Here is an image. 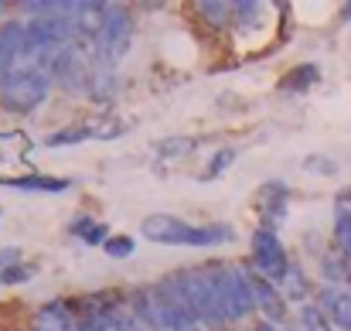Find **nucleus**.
Segmentation results:
<instances>
[{"mask_svg": "<svg viewBox=\"0 0 351 331\" xmlns=\"http://www.w3.org/2000/svg\"><path fill=\"white\" fill-rule=\"evenodd\" d=\"M136 321H143L150 331H198V318L181 297L174 277L160 287H150L136 294Z\"/></svg>", "mask_w": 351, "mask_h": 331, "instance_id": "f257e3e1", "label": "nucleus"}, {"mask_svg": "<svg viewBox=\"0 0 351 331\" xmlns=\"http://www.w3.org/2000/svg\"><path fill=\"white\" fill-rule=\"evenodd\" d=\"M143 239L160 242V246H222L232 239V225H191V222L167 216V212H154L140 222Z\"/></svg>", "mask_w": 351, "mask_h": 331, "instance_id": "f03ea898", "label": "nucleus"}, {"mask_svg": "<svg viewBox=\"0 0 351 331\" xmlns=\"http://www.w3.org/2000/svg\"><path fill=\"white\" fill-rule=\"evenodd\" d=\"M174 284H178L181 297L188 301V308L195 311V318L202 325H208V328H226L229 325V318H226V311L219 304L215 284H212V277H208L205 266L202 270H181V273H174Z\"/></svg>", "mask_w": 351, "mask_h": 331, "instance_id": "7ed1b4c3", "label": "nucleus"}, {"mask_svg": "<svg viewBox=\"0 0 351 331\" xmlns=\"http://www.w3.org/2000/svg\"><path fill=\"white\" fill-rule=\"evenodd\" d=\"M205 270H208V277H212V284H215L219 304H222V311H226L229 321L245 318V315L256 308L252 287H249V273H242L232 263H208Z\"/></svg>", "mask_w": 351, "mask_h": 331, "instance_id": "20e7f679", "label": "nucleus"}, {"mask_svg": "<svg viewBox=\"0 0 351 331\" xmlns=\"http://www.w3.org/2000/svg\"><path fill=\"white\" fill-rule=\"evenodd\" d=\"M48 89H51V76L45 69H34V65L17 69L0 89V106L10 113H31L48 100Z\"/></svg>", "mask_w": 351, "mask_h": 331, "instance_id": "39448f33", "label": "nucleus"}, {"mask_svg": "<svg viewBox=\"0 0 351 331\" xmlns=\"http://www.w3.org/2000/svg\"><path fill=\"white\" fill-rule=\"evenodd\" d=\"M130 38H133V17L123 3H106L103 14V27L96 34V58L103 65H117L119 58L130 52Z\"/></svg>", "mask_w": 351, "mask_h": 331, "instance_id": "423d86ee", "label": "nucleus"}, {"mask_svg": "<svg viewBox=\"0 0 351 331\" xmlns=\"http://www.w3.org/2000/svg\"><path fill=\"white\" fill-rule=\"evenodd\" d=\"M41 69L62 86V89H69V93H79V89H89V69H86V62H82V55H79V45H55V48H48L45 52V58H41Z\"/></svg>", "mask_w": 351, "mask_h": 331, "instance_id": "0eeeda50", "label": "nucleus"}, {"mask_svg": "<svg viewBox=\"0 0 351 331\" xmlns=\"http://www.w3.org/2000/svg\"><path fill=\"white\" fill-rule=\"evenodd\" d=\"M252 270L263 273L266 280H283L290 270V256L273 229H256L252 232Z\"/></svg>", "mask_w": 351, "mask_h": 331, "instance_id": "6e6552de", "label": "nucleus"}, {"mask_svg": "<svg viewBox=\"0 0 351 331\" xmlns=\"http://www.w3.org/2000/svg\"><path fill=\"white\" fill-rule=\"evenodd\" d=\"M249 287H252V301H256V308L263 311V318H266L269 325H273V321H283L287 301H283V294L273 287V280H266L263 273L249 270Z\"/></svg>", "mask_w": 351, "mask_h": 331, "instance_id": "1a4fd4ad", "label": "nucleus"}, {"mask_svg": "<svg viewBox=\"0 0 351 331\" xmlns=\"http://www.w3.org/2000/svg\"><path fill=\"white\" fill-rule=\"evenodd\" d=\"M24 24H17V21H10L3 31H0V89H3V82L17 72L14 69V62L17 58H24Z\"/></svg>", "mask_w": 351, "mask_h": 331, "instance_id": "9d476101", "label": "nucleus"}, {"mask_svg": "<svg viewBox=\"0 0 351 331\" xmlns=\"http://www.w3.org/2000/svg\"><path fill=\"white\" fill-rule=\"evenodd\" d=\"M31 331H82L75 311L65 304V301H51L45 308H38L34 321H31Z\"/></svg>", "mask_w": 351, "mask_h": 331, "instance_id": "9b49d317", "label": "nucleus"}, {"mask_svg": "<svg viewBox=\"0 0 351 331\" xmlns=\"http://www.w3.org/2000/svg\"><path fill=\"white\" fill-rule=\"evenodd\" d=\"M256 205H259V219L263 229H273L287 219V188L280 181H266L256 195Z\"/></svg>", "mask_w": 351, "mask_h": 331, "instance_id": "f8f14e48", "label": "nucleus"}, {"mask_svg": "<svg viewBox=\"0 0 351 331\" xmlns=\"http://www.w3.org/2000/svg\"><path fill=\"white\" fill-rule=\"evenodd\" d=\"M321 308L328 311V318L338 325V328L351 331V294L341 287H324L321 290Z\"/></svg>", "mask_w": 351, "mask_h": 331, "instance_id": "ddd939ff", "label": "nucleus"}, {"mask_svg": "<svg viewBox=\"0 0 351 331\" xmlns=\"http://www.w3.org/2000/svg\"><path fill=\"white\" fill-rule=\"evenodd\" d=\"M7 188H17V192H45V195H58V192H69V178H48V174H27V178H7L0 181Z\"/></svg>", "mask_w": 351, "mask_h": 331, "instance_id": "4468645a", "label": "nucleus"}, {"mask_svg": "<svg viewBox=\"0 0 351 331\" xmlns=\"http://www.w3.org/2000/svg\"><path fill=\"white\" fill-rule=\"evenodd\" d=\"M24 280H31V266L24 263L21 249L17 246L0 249V284H24Z\"/></svg>", "mask_w": 351, "mask_h": 331, "instance_id": "2eb2a0df", "label": "nucleus"}, {"mask_svg": "<svg viewBox=\"0 0 351 331\" xmlns=\"http://www.w3.org/2000/svg\"><path fill=\"white\" fill-rule=\"evenodd\" d=\"M89 96L96 103H113L117 100V72L110 65H103L99 72L89 76Z\"/></svg>", "mask_w": 351, "mask_h": 331, "instance_id": "dca6fc26", "label": "nucleus"}, {"mask_svg": "<svg viewBox=\"0 0 351 331\" xmlns=\"http://www.w3.org/2000/svg\"><path fill=\"white\" fill-rule=\"evenodd\" d=\"M280 290H283V301H297V304L307 301V273L300 263H290L287 277L280 280Z\"/></svg>", "mask_w": 351, "mask_h": 331, "instance_id": "f3484780", "label": "nucleus"}, {"mask_svg": "<svg viewBox=\"0 0 351 331\" xmlns=\"http://www.w3.org/2000/svg\"><path fill=\"white\" fill-rule=\"evenodd\" d=\"M72 236L79 239V242H86V246H106V239H110V229L103 225V222L96 219H75L72 222Z\"/></svg>", "mask_w": 351, "mask_h": 331, "instance_id": "a211bd4d", "label": "nucleus"}, {"mask_svg": "<svg viewBox=\"0 0 351 331\" xmlns=\"http://www.w3.org/2000/svg\"><path fill=\"white\" fill-rule=\"evenodd\" d=\"M317 79H321V69H317V65H297V69H293V72L283 79V89L300 96V93H307Z\"/></svg>", "mask_w": 351, "mask_h": 331, "instance_id": "6ab92c4d", "label": "nucleus"}, {"mask_svg": "<svg viewBox=\"0 0 351 331\" xmlns=\"http://www.w3.org/2000/svg\"><path fill=\"white\" fill-rule=\"evenodd\" d=\"M300 331H331V318L321 304H304L300 308Z\"/></svg>", "mask_w": 351, "mask_h": 331, "instance_id": "aec40b11", "label": "nucleus"}, {"mask_svg": "<svg viewBox=\"0 0 351 331\" xmlns=\"http://www.w3.org/2000/svg\"><path fill=\"white\" fill-rule=\"evenodd\" d=\"M232 164H235V147H222V150H215V154H212V161H208V168H205V174H202V181H215V178H219V174H226Z\"/></svg>", "mask_w": 351, "mask_h": 331, "instance_id": "412c9836", "label": "nucleus"}, {"mask_svg": "<svg viewBox=\"0 0 351 331\" xmlns=\"http://www.w3.org/2000/svg\"><path fill=\"white\" fill-rule=\"evenodd\" d=\"M93 137V126L86 123V126H72V130H58V133H51L45 144L48 147H69V144H82V140H89Z\"/></svg>", "mask_w": 351, "mask_h": 331, "instance_id": "4be33fe9", "label": "nucleus"}, {"mask_svg": "<svg viewBox=\"0 0 351 331\" xmlns=\"http://www.w3.org/2000/svg\"><path fill=\"white\" fill-rule=\"evenodd\" d=\"M198 144L191 140V137H171V140H160L157 144V154L160 157H184V154H191Z\"/></svg>", "mask_w": 351, "mask_h": 331, "instance_id": "5701e85b", "label": "nucleus"}, {"mask_svg": "<svg viewBox=\"0 0 351 331\" xmlns=\"http://www.w3.org/2000/svg\"><path fill=\"white\" fill-rule=\"evenodd\" d=\"M198 14H205L212 24H219V27H222V24H229V21H232L235 10H232V3H212V0H202V3H198Z\"/></svg>", "mask_w": 351, "mask_h": 331, "instance_id": "b1692460", "label": "nucleus"}, {"mask_svg": "<svg viewBox=\"0 0 351 331\" xmlns=\"http://www.w3.org/2000/svg\"><path fill=\"white\" fill-rule=\"evenodd\" d=\"M103 249H106V256H113V260H126V256H133L136 242H133L130 236H110Z\"/></svg>", "mask_w": 351, "mask_h": 331, "instance_id": "393cba45", "label": "nucleus"}, {"mask_svg": "<svg viewBox=\"0 0 351 331\" xmlns=\"http://www.w3.org/2000/svg\"><path fill=\"white\" fill-rule=\"evenodd\" d=\"M321 273H324V280H328V287H331V280L335 284H341V280H348L351 273L341 266V260H335V256H324V263H321Z\"/></svg>", "mask_w": 351, "mask_h": 331, "instance_id": "a878e982", "label": "nucleus"}, {"mask_svg": "<svg viewBox=\"0 0 351 331\" xmlns=\"http://www.w3.org/2000/svg\"><path fill=\"white\" fill-rule=\"evenodd\" d=\"M335 232H338V242H341L345 256L351 260V219H335Z\"/></svg>", "mask_w": 351, "mask_h": 331, "instance_id": "bb28decb", "label": "nucleus"}, {"mask_svg": "<svg viewBox=\"0 0 351 331\" xmlns=\"http://www.w3.org/2000/svg\"><path fill=\"white\" fill-rule=\"evenodd\" d=\"M304 168H307V171H324V174H335V171H338L331 161H321V157H307Z\"/></svg>", "mask_w": 351, "mask_h": 331, "instance_id": "cd10ccee", "label": "nucleus"}, {"mask_svg": "<svg viewBox=\"0 0 351 331\" xmlns=\"http://www.w3.org/2000/svg\"><path fill=\"white\" fill-rule=\"evenodd\" d=\"M252 331H276L269 321H259V325H252Z\"/></svg>", "mask_w": 351, "mask_h": 331, "instance_id": "c85d7f7f", "label": "nucleus"}, {"mask_svg": "<svg viewBox=\"0 0 351 331\" xmlns=\"http://www.w3.org/2000/svg\"><path fill=\"white\" fill-rule=\"evenodd\" d=\"M341 21H351V3H345V7H341Z\"/></svg>", "mask_w": 351, "mask_h": 331, "instance_id": "c756f323", "label": "nucleus"}, {"mask_svg": "<svg viewBox=\"0 0 351 331\" xmlns=\"http://www.w3.org/2000/svg\"><path fill=\"white\" fill-rule=\"evenodd\" d=\"M0 10H3V7H0Z\"/></svg>", "mask_w": 351, "mask_h": 331, "instance_id": "7c9ffc66", "label": "nucleus"}]
</instances>
